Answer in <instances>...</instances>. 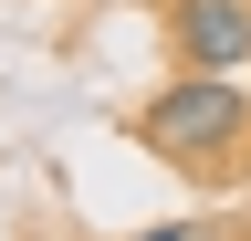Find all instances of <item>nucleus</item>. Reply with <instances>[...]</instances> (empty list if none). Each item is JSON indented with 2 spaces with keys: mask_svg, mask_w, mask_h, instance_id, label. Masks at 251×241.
Segmentation results:
<instances>
[{
  "mask_svg": "<svg viewBox=\"0 0 251 241\" xmlns=\"http://www.w3.org/2000/svg\"><path fill=\"white\" fill-rule=\"evenodd\" d=\"M136 147H157V158L188 168V178H241L251 168V95L230 74H178V84L147 95Z\"/></svg>",
  "mask_w": 251,
  "mask_h": 241,
  "instance_id": "nucleus-1",
  "label": "nucleus"
},
{
  "mask_svg": "<svg viewBox=\"0 0 251 241\" xmlns=\"http://www.w3.org/2000/svg\"><path fill=\"white\" fill-rule=\"evenodd\" d=\"M168 53L188 74H241L251 63V0H168Z\"/></svg>",
  "mask_w": 251,
  "mask_h": 241,
  "instance_id": "nucleus-2",
  "label": "nucleus"
}]
</instances>
